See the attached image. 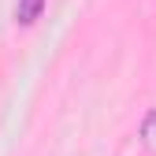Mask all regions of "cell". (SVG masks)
Wrapping results in <instances>:
<instances>
[{
    "label": "cell",
    "mask_w": 156,
    "mask_h": 156,
    "mask_svg": "<svg viewBox=\"0 0 156 156\" xmlns=\"http://www.w3.org/2000/svg\"><path fill=\"white\" fill-rule=\"evenodd\" d=\"M141 138H145V145H149V149H156V112L141 123Z\"/></svg>",
    "instance_id": "cell-2"
},
{
    "label": "cell",
    "mask_w": 156,
    "mask_h": 156,
    "mask_svg": "<svg viewBox=\"0 0 156 156\" xmlns=\"http://www.w3.org/2000/svg\"><path fill=\"white\" fill-rule=\"evenodd\" d=\"M41 11H45V0H19L15 4V23L19 26H34L41 19Z\"/></svg>",
    "instance_id": "cell-1"
}]
</instances>
